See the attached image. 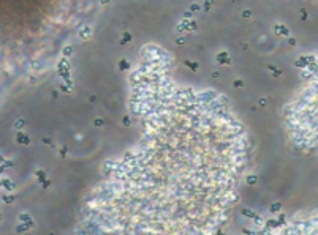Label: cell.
Segmentation results:
<instances>
[{"mask_svg":"<svg viewBox=\"0 0 318 235\" xmlns=\"http://www.w3.org/2000/svg\"><path fill=\"white\" fill-rule=\"evenodd\" d=\"M16 139H17V142H22L24 145H29L30 144V139L27 137V136H24L22 133H17V136H16Z\"/></svg>","mask_w":318,"mask_h":235,"instance_id":"6da1fadb","label":"cell"},{"mask_svg":"<svg viewBox=\"0 0 318 235\" xmlns=\"http://www.w3.org/2000/svg\"><path fill=\"white\" fill-rule=\"evenodd\" d=\"M277 30H279V33H282V35H288V29H286V27L279 25V27H277Z\"/></svg>","mask_w":318,"mask_h":235,"instance_id":"7a4b0ae2","label":"cell"},{"mask_svg":"<svg viewBox=\"0 0 318 235\" xmlns=\"http://www.w3.org/2000/svg\"><path fill=\"white\" fill-rule=\"evenodd\" d=\"M3 185L8 188V189H13V183H11L10 180H3Z\"/></svg>","mask_w":318,"mask_h":235,"instance_id":"3957f363","label":"cell"},{"mask_svg":"<svg viewBox=\"0 0 318 235\" xmlns=\"http://www.w3.org/2000/svg\"><path fill=\"white\" fill-rule=\"evenodd\" d=\"M13 199H14L13 196H5V197H3V200H5V202H8V204H10V202H13Z\"/></svg>","mask_w":318,"mask_h":235,"instance_id":"277c9868","label":"cell"},{"mask_svg":"<svg viewBox=\"0 0 318 235\" xmlns=\"http://www.w3.org/2000/svg\"><path fill=\"white\" fill-rule=\"evenodd\" d=\"M280 210V204H275V205H272V211H279Z\"/></svg>","mask_w":318,"mask_h":235,"instance_id":"5b68a950","label":"cell"},{"mask_svg":"<svg viewBox=\"0 0 318 235\" xmlns=\"http://www.w3.org/2000/svg\"><path fill=\"white\" fill-rule=\"evenodd\" d=\"M22 125H24V120H17L16 121V128H21Z\"/></svg>","mask_w":318,"mask_h":235,"instance_id":"8992f818","label":"cell"}]
</instances>
